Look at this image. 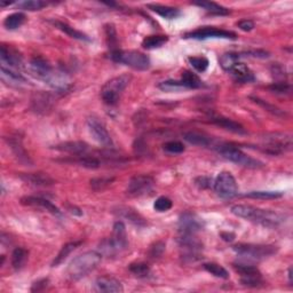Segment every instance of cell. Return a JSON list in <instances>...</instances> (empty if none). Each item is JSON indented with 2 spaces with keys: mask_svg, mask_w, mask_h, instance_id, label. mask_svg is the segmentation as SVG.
Masks as SVG:
<instances>
[{
  "mask_svg": "<svg viewBox=\"0 0 293 293\" xmlns=\"http://www.w3.org/2000/svg\"><path fill=\"white\" fill-rule=\"evenodd\" d=\"M54 149L62 151V153H68L71 155L82 156V155L86 154V151L88 150V144L83 142V141H69V142H63L58 144Z\"/></svg>",
  "mask_w": 293,
  "mask_h": 293,
  "instance_id": "cb8c5ba5",
  "label": "cell"
},
{
  "mask_svg": "<svg viewBox=\"0 0 293 293\" xmlns=\"http://www.w3.org/2000/svg\"><path fill=\"white\" fill-rule=\"evenodd\" d=\"M221 237L226 242H232L235 239V235L232 232H221Z\"/></svg>",
  "mask_w": 293,
  "mask_h": 293,
  "instance_id": "680465c9",
  "label": "cell"
},
{
  "mask_svg": "<svg viewBox=\"0 0 293 293\" xmlns=\"http://www.w3.org/2000/svg\"><path fill=\"white\" fill-rule=\"evenodd\" d=\"M242 58L243 56H253V58H259V59H266L269 56V53L266 51H262V49H258V51H249L245 53H241Z\"/></svg>",
  "mask_w": 293,
  "mask_h": 293,
  "instance_id": "f5cc1de1",
  "label": "cell"
},
{
  "mask_svg": "<svg viewBox=\"0 0 293 293\" xmlns=\"http://www.w3.org/2000/svg\"><path fill=\"white\" fill-rule=\"evenodd\" d=\"M48 285V278H41V280H38L33 284V288H31V292H39L45 290Z\"/></svg>",
  "mask_w": 293,
  "mask_h": 293,
  "instance_id": "db71d44e",
  "label": "cell"
},
{
  "mask_svg": "<svg viewBox=\"0 0 293 293\" xmlns=\"http://www.w3.org/2000/svg\"><path fill=\"white\" fill-rule=\"evenodd\" d=\"M1 79L3 82L8 80V82H14V83H26L27 80L24 77L19 73L15 70L8 68V66L1 65Z\"/></svg>",
  "mask_w": 293,
  "mask_h": 293,
  "instance_id": "8d00e7d4",
  "label": "cell"
},
{
  "mask_svg": "<svg viewBox=\"0 0 293 293\" xmlns=\"http://www.w3.org/2000/svg\"><path fill=\"white\" fill-rule=\"evenodd\" d=\"M0 59H1V65H7L13 70L21 69L23 65V59L20 53L9 46L1 45L0 47Z\"/></svg>",
  "mask_w": 293,
  "mask_h": 293,
  "instance_id": "9a60e30c",
  "label": "cell"
},
{
  "mask_svg": "<svg viewBox=\"0 0 293 293\" xmlns=\"http://www.w3.org/2000/svg\"><path fill=\"white\" fill-rule=\"evenodd\" d=\"M282 196H283V194L280 192H251L244 195V197L257 199H275L280 198Z\"/></svg>",
  "mask_w": 293,
  "mask_h": 293,
  "instance_id": "7bdbcfd3",
  "label": "cell"
},
{
  "mask_svg": "<svg viewBox=\"0 0 293 293\" xmlns=\"http://www.w3.org/2000/svg\"><path fill=\"white\" fill-rule=\"evenodd\" d=\"M8 143L10 148H12L13 153L15 154V156L19 158L20 162H22L24 164H33V162H31L29 155L27 154L26 149H24L23 146H22V142H21V139H17V137H10L8 140Z\"/></svg>",
  "mask_w": 293,
  "mask_h": 293,
  "instance_id": "83f0119b",
  "label": "cell"
},
{
  "mask_svg": "<svg viewBox=\"0 0 293 293\" xmlns=\"http://www.w3.org/2000/svg\"><path fill=\"white\" fill-rule=\"evenodd\" d=\"M251 100H252L253 102H256L257 104H259L260 107H262L263 109H266V110H267L268 112H270V114H273V115H275V116H277V117H284V116L287 115L283 110H282V109L277 108V107H275L274 104L268 103V102L263 101V100H261V98H251Z\"/></svg>",
  "mask_w": 293,
  "mask_h": 293,
  "instance_id": "ee69618b",
  "label": "cell"
},
{
  "mask_svg": "<svg viewBox=\"0 0 293 293\" xmlns=\"http://www.w3.org/2000/svg\"><path fill=\"white\" fill-rule=\"evenodd\" d=\"M26 20L27 16L24 13H13L6 17L5 21H3V26L8 30H16L23 26Z\"/></svg>",
  "mask_w": 293,
  "mask_h": 293,
  "instance_id": "4dcf8cb0",
  "label": "cell"
},
{
  "mask_svg": "<svg viewBox=\"0 0 293 293\" xmlns=\"http://www.w3.org/2000/svg\"><path fill=\"white\" fill-rule=\"evenodd\" d=\"M165 151L169 154H181L185 151V146L180 141H168V142L163 144Z\"/></svg>",
  "mask_w": 293,
  "mask_h": 293,
  "instance_id": "f907efd6",
  "label": "cell"
},
{
  "mask_svg": "<svg viewBox=\"0 0 293 293\" xmlns=\"http://www.w3.org/2000/svg\"><path fill=\"white\" fill-rule=\"evenodd\" d=\"M158 87L164 92H180L182 90H187L183 86L181 80H166V82H163L158 85Z\"/></svg>",
  "mask_w": 293,
  "mask_h": 293,
  "instance_id": "f6af8a7d",
  "label": "cell"
},
{
  "mask_svg": "<svg viewBox=\"0 0 293 293\" xmlns=\"http://www.w3.org/2000/svg\"><path fill=\"white\" fill-rule=\"evenodd\" d=\"M165 251V243L164 242H156L155 244L150 248L149 256L153 259H156V258H160L163 256Z\"/></svg>",
  "mask_w": 293,
  "mask_h": 293,
  "instance_id": "816d5d0a",
  "label": "cell"
},
{
  "mask_svg": "<svg viewBox=\"0 0 293 293\" xmlns=\"http://www.w3.org/2000/svg\"><path fill=\"white\" fill-rule=\"evenodd\" d=\"M114 178H105V176H102V178H95L91 180V187L97 192H100V190H103L104 188L110 185V183L114 181Z\"/></svg>",
  "mask_w": 293,
  "mask_h": 293,
  "instance_id": "681fc988",
  "label": "cell"
},
{
  "mask_svg": "<svg viewBox=\"0 0 293 293\" xmlns=\"http://www.w3.org/2000/svg\"><path fill=\"white\" fill-rule=\"evenodd\" d=\"M129 269L134 276L143 278L150 274V267L144 262H133L129 266Z\"/></svg>",
  "mask_w": 293,
  "mask_h": 293,
  "instance_id": "ab89813d",
  "label": "cell"
},
{
  "mask_svg": "<svg viewBox=\"0 0 293 293\" xmlns=\"http://www.w3.org/2000/svg\"><path fill=\"white\" fill-rule=\"evenodd\" d=\"M181 83L187 90H197V88L203 87V82L198 76L193 73L192 71L182 72Z\"/></svg>",
  "mask_w": 293,
  "mask_h": 293,
  "instance_id": "d6a6232c",
  "label": "cell"
},
{
  "mask_svg": "<svg viewBox=\"0 0 293 293\" xmlns=\"http://www.w3.org/2000/svg\"><path fill=\"white\" fill-rule=\"evenodd\" d=\"M204 269H205L207 273H210L211 275H213V276L218 278H222V280H227V278H229L228 270L219 263H215V262L205 263L204 264Z\"/></svg>",
  "mask_w": 293,
  "mask_h": 293,
  "instance_id": "d590c367",
  "label": "cell"
},
{
  "mask_svg": "<svg viewBox=\"0 0 293 293\" xmlns=\"http://www.w3.org/2000/svg\"><path fill=\"white\" fill-rule=\"evenodd\" d=\"M52 24H54V26L58 28L59 30H61L62 33H65L68 34L69 37L73 38V39H77V40H82V41H92V39L90 37L87 36V34H85L82 31H78L76 29H73L72 27H70L69 24L66 23H63V22H60V21H51Z\"/></svg>",
  "mask_w": 293,
  "mask_h": 293,
  "instance_id": "4316f807",
  "label": "cell"
},
{
  "mask_svg": "<svg viewBox=\"0 0 293 293\" xmlns=\"http://www.w3.org/2000/svg\"><path fill=\"white\" fill-rule=\"evenodd\" d=\"M104 30L109 47H111V51L117 49L116 48V46H117V33H116L115 27L112 26V24H107V26L104 27Z\"/></svg>",
  "mask_w": 293,
  "mask_h": 293,
  "instance_id": "bcb514c9",
  "label": "cell"
},
{
  "mask_svg": "<svg viewBox=\"0 0 293 293\" xmlns=\"http://www.w3.org/2000/svg\"><path fill=\"white\" fill-rule=\"evenodd\" d=\"M87 126L92 136H93V139L98 143L110 148L114 146V141H112L110 134H109L107 129H105V126L101 122H98L97 118H88Z\"/></svg>",
  "mask_w": 293,
  "mask_h": 293,
  "instance_id": "4fadbf2b",
  "label": "cell"
},
{
  "mask_svg": "<svg viewBox=\"0 0 293 293\" xmlns=\"http://www.w3.org/2000/svg\"><path fill=\"white\" fill-rule=\"evenodd\" d=\"M271 72L275 77H281V78H285V68L283 65H281L280 63H274L273 66H271Z\"/></svg>",
  "mask_w": 293,
  "mask_h": 293,
  "instance_id": "11a10c76",
  "label": "cell"
},
{
  "mask_svg": "<svg viewBox=\"0 0 293 293\" xmlns=\"http://www.w3.org/2000/svg\"><path fill=\"white\" fill-rule=\"evenodd\" d=\"M155 180L150 175H135L130 180L127 186V195L130 197H140L149 194L154 189Z\"/></svg>",
  "mask_w": 293,
  "mask_h": 293,
  "instance_id": "30bf717a",
  "label": "cell"
},
{
  "mask_svg": "<svg viewBox=\"0 0 293 293\" xmlns=\"http://www.w3.org/2000/svg\"><path fill=\"white\" fill-rule=\"evenodd\" d=\"M80 244H82V242H80V241H75V242L66 243L65 245H63L62 249L60 250L58 256L55 257L54 261L52 262V267H58L59 264H61L63 261H65L66 258L69 257V254L75 251V250L78 248Z\"/></svg>",
  "mask_w": 293,
  "mask_h": 293,
  "instance_id": "f1b7e54d",
  "label": "cell"
},
{
  "mask_svg": "<svg viewBox=\"0 0 293 293\" xmlns=\"http://www.w3.org/2000/svg\"><path fill=\"white\" fill-rule=\"evenodd\" d=\"M230 75L234 77V79L238 83H251L254 82L256 77H254L253 72L248 65L244 63L237 62L232 68L229 70Z\"/></svg>",
  "mask_w": 293,
  "mask_h": 293,
  "instance_id": "44dd1931",
  "label": "cell"
},
{
  "mask_svg": "<svg viewBox=\"0 0 293 293\" xmlns=\"http://www.w3.org/2000/svg\"><path fill=\"white\" fill-rule=\"evenodd\" d=\"M218 153L221 155L225 160H227L231 163H235L237 165H241L246 168H261L263 167L262 162L256 160V158L250 157L249 155L239 149V148L232 146V144L224 143L218 146L217 148Z\"/></svg>",
  "mask_w": 293,
  "mask_h": 293,
  "instance_id": "3957f363",
  "label": "cell"
},
{
  "mask_svg": "<svg viewBox=\"0 0 293 293\" xmlns=\"http://www.w3.org/2000/svg\"><path fill=\"white\" fill-rule=\"evenodd\" d=\"M204 227L202 219H199L196 214L183 213L179 219V231L180 234L196 235Z\"/></svg>",
  "mask_w": 293,
  "mask_h": 293,
  "instance_id": "5bb4252c",
  "label": "cell"
},
{
  "mask_svg": "<svg viewBox=\"0 0 293 293\" xmlns=\"http://www.w3.org/2000/svg\"><path fill=\"white\" fill-rule=\"evenodd\" d=\"M268 90L273 92L275 94L287 95L291 93V85L285 82H278V83L271 84L270 86H268Z\"/></svg>",
  "mask_w": 293,
  "mask_h": 293,
  "instance_id": "7dc6e473",
  "label": "cell"
},
{
  "mask_svg": "<svg viewBox=\"0 0 293 293\" xmlns=\"http://www.w3.org/2000/svg\"><path fill=\"white\" fill-rule=\"evenodd\" d=\"M178 242L180 248L183 250V257L188 258L190 260L199 257L200 250L203 249V244L196 238L195 235L180 234Z\"/></svg>",
  "mask_w": 293,
  "mask_h": 293,
  "instance_id": "7c38bea8",
  "label": "cell"
},
{
  "mask_svg": "<svg viewBox=\"0 0 293 293\" xmlns=\"http://www.w3.org/2000/svg\"><path fill=\"white\" fill-rule=\"evenodd\" d=\"M188 61L190 65H192L193 68L198 72L206 71L210 65L209 59L205 58V56H190Z\"/></svg>",
  "mask_w": 293,
  "mask_h": 293,
  "instance_id": "f35d334b",
  "label": "cell"
},
{
  "mask_svg": "<svg viewBox=\"0 0 293 293\" xmlns=\"http://www.w3.org/2000/svg\"><path fill=\"white\" fill-rule=\"evenodd\" d=\"M234 269L237 271L241 276V283L244 287L248 288H260L262 287L263 280L262 275H261L260 270L257 267L252 266V264L246 263H234Z\"/></svg>",
  "mask_w": 293,
  "mask_h": 293,
  "instance_id": "9c48e42d",
  "label": "cell"
},
{
  "mask_svg": "<svg viewBox=\"0 0 293 293\" xmlns=\"http://www.w3.org/2000/svg\"><path fill=\"white\" fill-rule=\"evenodd\" d=\"M110 239L115 249L117 250L118 254L125 251L129 248V239H127V232L124 222H116L114 225V231H112V236Z\"/></svg>",
  "mask_w": 293,
  "mask_h": 293,
  "instance_id": "e0dca14e",
  "label": "cell"
},
{
  "mask_svg": "<svg viewBox=\"0 0 293 293\" xmlns=\"http://www.w3.org/2000/svg\"><path fill=\"white\" fill-rule=\"evenodd\" d=\"M232 250L246 260H262L277 252L276 246L260 244H238L232 246Z\"/></svg>",
  "mask_w": 293,
  "mask_h": 293,
  "instance_id": "8992f818",
  "label": "cell"
},
{
  "mask_svg": "<svg viewBox=\"0 0 293 293\" xmlns=\"http://www.w3.org/2000/svg\"><path fill=\"white\" fill-rule=\"evenodd\" d=\"M242 58L241 53H225L224 55H221L220 60H219V63L222 66V69L226 70V71H229L232 66H234L236 63L238 62V60Z\"/></svg>",
  "mask_w": 293,
  "mask_h": 293,
  "instance_id": "e575fe53",
  "label": "cell"
},
{
  "mask_svg": "<svg viewBox=\"0 0 293 293\" xmlns=\"http://www.w3.org/2000/svg\"><path fill=\"white\" fill-rule=\"evenodd\" d=\"M147 7L148 9L153 10L154 13L158 14V15L166 20H174L176 17L181 15L180 9L175 8V7L164 6V5H160V3H149V5H147Z\"/></svg>",
  "mask_w": 293,
  "mask_h": 293,
  "instance_id": "d4e9b609",
  "label": "cell"
},
{
  "mask_svg": "<svg viewBox=\"0 0 293 293\" xmlns=\"http://www.w3.org/2000/svg\"><path fill=\"white\" fill-rule=\"evenodd\" d=\"M211 122L217 126L221 127V129L229 130V132L231 133H236V134L246 133L245 129L239 124V123L232 121V119L222 117V116H213V117H211Z\"/></svg>",
  "mask_w": 293,
  "mask_h": 293,
  "instance_id": "7402d4cb",
  "label": "cell"
},
{
  "mask_svg": "<svg viewBox=\"0 0 293 293\" xmlns=\"http://www.w3.org/2000/svg\"><path fill=\"white\" fill-rule=\"evenodd\" d=\"M211 183H212V179L207 178V176H200V178L196 179V185L198 186L199 188H203V189L210 188Z\"/></svg>",
  "mask_w": 293,
  "mask_h": 293,
  "instance_id": "6f0895ef",
  "label": "cell"
},
{
  "mask_svg": "<svg viewBox=\"0 0 293 293\" xmlns=\"http://www.w3.org/2000/svg\"><path fill=\"white\" fill-rule=\"evenodd\" d=\"M95 290L98 292H107V293H117L123 292L124 288L123 284L118 280L110 276H102L98 277L95 281Z\"/></svg>",
  "mask_w": 293,
  "mask_h": 293,
  "instance_id": "d6986e66",
  "label": "cell"
},
{
  "mask_svg": "<svg viewBox=\"0 0 293 293\" xmlns=\"http://www.w3.org/2000/svg\"><path fill=\"white\" fill-rule=\"evenodd\" d=\"M51 98H49L48 94L41 93V94H36V98H33V103L34 105V109L37 111H46V109H49V105H51Z\"/></svg>",
  "mask_w": 293,
  "mask_h": 293,
  "instance_id": "b9f144b4",
  "label": "cell"
},
{
  "mask_svg": "<svg viewBox=\"0 0 293 293\" xmlns=\"http://www.w3.org/2000/svg\"><path fill=\"white\" fill-rule=\"evenodd\" d=\"M172 206H173V202L165 196L158 197L154 203V209L157 212H167L168 210L172 209Z\"/></svg>",
  "mask_w": 293,
  "mask_h": 293,
  "instance_id": "c3c4849f",
  "label": "cell"
},
{
  "mask_svg": "<svg viewBox=\"0 0 293 293\" xmlns=\"http://www.w3.org/2000/svg\"><path fill=\"white\" fill-rule=\"evenodd\" d=\"M231 213L236 217L245 219V220L254 222V224L262 225L264 227H277L278 225L283 222V215L275 211L262 210L259 207L252 205H238L231 206Z\"/></svg>",
  "mask_w": 293,
  "mask_h": 293,
  "instance_id": "6da1fadb",
  "label": "cell"
},
{
  "mask_svg": "<svg viewBox=\"0 0 293 293\" xmlns=\"http://www.w3.org/2000/svg\"><path fill=\"white\" fill-rule=\"evenodd\" d=\"M213 186L215 194L225 199H230L238 193L237 182L230 172H221L215 179Z\"/></svg>",
  "mask_w": 293,
  "mask_h": 293,
  "instance_id": "52a82bcc",
  "label": "cell"
},
{
  "mask_svg": "<svg viewBox=\"0 0 293 293\" xmlns=\"http://www.w3.org/2000/svg\"><path fill=\"white\" fill-rule=\"evenodd\" d=\"M29 252L24 248H16L12 253V266L15 270L22 269L24 264H26Z\"/></svg>",
  "mask_w": 293,
  "mask_h": 293,
  "instance_id": "1f68e13d",
  "label": "cell"
},
{
  "mask_svg": "<svg viewBox=\"0 0 293 293\" xmlns=\"http://www.w3.org/2000/svg\"><path fill=\"white\" fill-rule=\"evenodd\" d=\"M13 1H0V6L1 7H6V6H9L12 5Z\"/></svg>",
  "mask_w": 293,
  "mask_h": 293,
  "instance_id": "94428289",
  "label": "cell"
},
{
  "mask_svg": "<svg viewBox=\"0 0 293 293\" xmlns=\"http://www.w3.org/2000/svg\"><path fill=\"white\" fill-rule=\"evenodd\" d=\"M194 5L200 7V8L205 9L206 12H209L211 14H215V15H228L229 13V9L226 8V7L219 5L217 2H213V1H195L194 2Z\"/></svg>",
  "mask_w": 293,
  "mask_h": 293,
  "instance_id": "f546056e",
  "label": "cell"
},
{
  "mask_svg": "<svg viewBox=\"0 0 293 293\" xmlns=\"http://www.w3.org/2000/svg\"><path fill=\"white\" fill-rule=\"evenodd\" d=\"M183 139L188 143L198 147H210L212 144V139L210 136L199 132H194V130L183 133Z\"/></svg>",
  "mask_w": 293,
  "mask_h": 293,
  "instance_id": "484cf974",
  "label": "cell"
},
{
  "mask_svg": "<svg viewBox=\"0 0 293 293\" xmlns=\"http://www.w3.org/2000/svg\"><path fill=\"white\" fill-rule=\"evenodd\" d=\"M237 27L239 29L245 31V33H250V31L253 30L254 28V22L252 20H242L237 22Z\"/></svg>",
  "mask_w": 293,
  "mask_h": 293,
  "instance_id": "9f6ffc18",
  "label": "cell"
},
{
  "mask_svg": "<svg viewBox=\"0 0 293 293\" xmlns=\"http://www.w3.org/2000/svg\"><path fill=\"white\" fill-rule=\"evenodd\" d=\"M115 213L119 215L121 218H124L126 220H129L130 224L136 226V227H144V226L147 225L146 219H144L140 213H137L135 210H133L132 207L119 206L118 210L116 211Z\"/></svg>",
  "mask_w": 293,
  "mask_h": 293,
  "instance_id": "603a6c76",
  "label": "cell"
},
{
  "mask_svg": "<svg viewBox=\"0 0 293 293\" xmlns=\"http://www.w3.org/2000/svg\"><path fill=\"white\" fill-rule=\"evenodd\" d=\"M264 151L270 155H281L292 149V137L285 133H273L264 137Z\"/></svg>",
  "mask_w": 293,
  "mask_h": 293,
  "instance_id": "ba28073f",
  "label": "cell"
},
{
  "mask_svg": "<svg viewBox=\"0 0 293 293\" xmlns=\"http://www.w3.org/2000/svg\"><path fill=\"white\" fill-rule=\"evenodd\" d=\"M110 59L112 61L122 63L130 68L140 70L149 69L150 66V59L143 53L137 51H122V49H114L110 53Z\"/></svg>",
  "mask_w": 293,
  "mask_h": 293,
  "instance_id": "277c9868",
  "label": "cell"
},
{
  "mask_svg": "<svg viewBox=\"0 0 293 293\" xmlns=\"http://www.w3.org/2000/svg\"><path fill=\"white\" fill-rule=\"evenodd\" d=\"M185 38H190V39H197V40H205L210 38H220V39H236L235 33L224 29H218L213 27H204L200 29H197L192 33H188L185 34Z\"/></svg>",
  "mask_w": 293,
  "mask_h": 293,
  "instance_id": "8fae6325",
  "label": "cell"
},
{
  "mask_svg": "<svg viewBox=\"0 0 293 293\" xmlns=\"http://www.w3.org/2000/svg\"><path fill=\"white\" fill-rule=\"evenodd\" d=\"M130 77L127 73L117 76L104 84V86L101 90V98L104 101L105 104L115 105L118 103L123 92L125 91L127 85L130 82Z\"/></svg>",
  "mask_w": 293,
  "mask_h": 293,
  "instance_id": "5b68a950",
  "label": "cell"
},
{
  "mask_svg": "<svg viewBox=\"0 0 293 293\" xmlns=\"http://www.w3.org/2000/svg\"><path fill=\"white\" fill-rule=\"evenodd\" d=\"M102 260V256L97 251H88L80 254L70 262L66 275L71 281H78L92 273Z\"/></svg>",
  "mask_w": 293,
  "mask_h": 293,
  "instance_id": "7a4b0ae2",
  "label": "cell"
},
{
  "mask_svg": "<svg viewBox=\"0 0 293 293\" xmlns=\"http://www.w3.org/2000/svg\"><path fill=\"white\" fill-rule=\"evenodd\" d=\"M17 6L21 9L34 12V10H40L47 6V2L42 1V0H24V1L17 3Z\"/></svg>",
  "mask_w": 293,
  "mask_h": 293,
  "instance_id": "60d3db41",
  "label": "cell"
},
{
  "mask_svg": "<svg viewBox=\"0 0 293 293\" xmlns=\"http://www.w3.org/2000/svg\"><path fill=\"white\" fill-rule=\"evenodd\" d=\"M30 70L38 79L46 82L52 75L54 69L51 65L47 60L41 58V56H36L30 61Z\"/></svg>",
  "mask_w": 293,
  "mask_h": 293,
  "instance_id": "2e32d148",
  "label": "cell"
},
{
  "mask_svg": "<svg viewBox=\"0 0 293 293\" xmlns=\"http://www.w3.org/2000/svg\"><path fill=\"white\" fill-rule=\"evenodd\" d=\"M288 275H289V283L292 284V268H291V267L289 268V273H288Z\"/></svg>",
  "mask_w": 293,
  "mask_h": 293,
  "instance_id": "91938a15",
  "label": "cell"
},
{
  "mask_svg": "<svg viewBox=\"0 0 293 293\" xmlns=\"http://www.w3.org/2000/svg\"><path fill=\"white\" fill-rule=\"evenodd\" d=\"M73 162L78 164L79 166H83V167H86L90 169L98 168L101 165V162L98 161L97 157L87 156V155H82V156H79L78 158H77V160H75Z\"/></svg>",
  "mask_w": 293,
  "mask_h": 293,
  "instance_id": "74e56055",
  "label": "cell"
},
{
  "mask_svg": "<svg viewBox=\"0 0 293 293\" xmlns=\"http://www.w3.org/2000/svg\"><path fill=\"white\" fill-rule=\"evenodd\" d=\"M21 204L27 206H33V207H39L45 211L49 212V213L60 215L61 214V211L59 210V207H56L54 204L49 200L41 198V197H34V196H26L21 198Z\"/></svg>",
  "mask_w": 293,
  "mask_h": 293,
  "instance_id": "ac0fdd59",
  "label": "cell"
},
{
  "mask_svg": "<svg viewBox=\"0 0 293 293\" xmlns=\"http://www.w3.org/2000/svg\"><path fill=\"white\" fill-rule=\"evenodd\" d=\"M20 178L22 179L24 182L36 187H48L55 183V181L51 178V176L46 174V173H41V172L22 173V174H20Z\"/></svg>",
  "mask_w": 293,
  "mask_h": 293,
  "instance_id": "ffe728a7",
  "label": "cell"
},
{
  "mask_svg": "<svg viewBox=\"0 0 293 293\" xmlns=\"http://www.w3.org/2000/svg\"><path fill=\"white\" fill-rule=\"evenodd\" d=\"M168 41V37L164 34H154V36H148L142 41V47L146 49H155L160 48Z\"/></svg>",
  "mask_w": 293,
  "mask_h": 293,
  "instance_id": "836d02e7",
  "label": "cell"
}]
</instances>
